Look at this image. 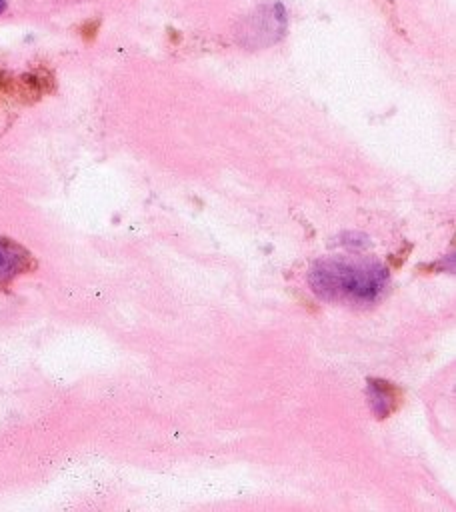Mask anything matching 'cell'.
<instances>
[{
    "label": "cell",
    "instance_id": "3957f363",
    "mask_svg": "<svg viewBox=\"0 0 456 512\" xmlns=\"http://www.w3.org/2000/svg\"><path fill=\"white\" fill-rule=\"evenodd\" d=\"M36 268L32 254L10 238H0V278H12Z\"/></svg>",
    "mask_w": 456,
    "mask_h": 512
},
{
    "label": "cell",
    "instance_id": "6da1fadb",
    "mask_svg": "<svg viewBox=\"0 0 456 512\" xmlns=\"http://www.w3.org/2000/svg\"><path fill=\"white\" fill-rule=\"evenodd\" d=\"M310 284L328 300L370 302L384 290L386 272L376 264L326 260L310 270Z\"/></svg>",
    "mask_w": 456,
    "mask_h": 512
},
{
    "label": "cell",
    "instance_id": "5b68a950",
    "mask_svg": "<svg viewBox=\"0 0 456 512\" xmlns=\"http://www.w3.org/2000/svg\"><path fill=\"white\" fill-rule=\"evenodd\" d=\"M12 90H14V80L4 70H0V96L8 94Z\"/></svg>",
    "mask_w": 456,
    "mask_h": 512
},
{
    "label": "cell",
    "instance_id": "277c9868",
    "mask_svg": "<svg viewBox=\"0 0 456 512\" xmlns=\"http://www.w3.org/2000/svg\"><path fill=\"white\" fill-rule=\"evenodd\" d=\"M370 398L374 402L376 414H380L384 418L390 410L396 408L398 394H396V390L388 382H374L370 386Z\"/></svg>",
    "mask_w": 456,
    "mask_h": 512
},
{
    "label": "cell",
    "instance_id": "8992f818",
    "mask_svg": "<svg viewBox=\"0 0 456 512\" xmlns=\"http://www.w3.org/2000/svg\"><path fill=\"white\" fill-rule=\"evenodd\" d=\"M6 4H8V2H6V0H0V14H2V12H4V10H6Z\"/></svg>",
    "mask_w": 456,
    "mask_h": 512
},
{
    "label": "cell",
    "instance_id": "7a4b0ae2",
    "mask_svg": "<svg viewBox=\"0 0 456 512\" xmlns=\"http://www.w3.org/2000/svg\"><path fill=\"white\" fill-rule=\"evenodd\" d=\"M286 32V12L282 4H268L262 6L256 14H252L250 22L246 24V40L254 46L258 44H272Z\"/></svg>",
    "mask_w": 456,
    "mask_h": 512
}]
</instances>
